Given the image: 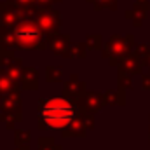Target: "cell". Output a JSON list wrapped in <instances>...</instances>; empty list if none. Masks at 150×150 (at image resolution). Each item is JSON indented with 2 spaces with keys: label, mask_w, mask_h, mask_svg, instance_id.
I'll use <instances>...</instances> for the list:
<instances>
[{
  "label": "cell",
  "mask_w": 150,
  "mask_h": 150,
  "mask_svg": "<svg viewBox=\"0 0 150 150\" xmlns=\"http://www.w3.org/2000/svg\"><path fill=\"white\" fill-rule=\"evenodd\" d=\"M14 37H16V40H18L21 45L30 47V45H35L38 40H40V32H38L33 25L25 23V25H19V26L16 28Z\"/></svg>",
  "instance_id": "cell-2"
},
{
  "label": "cell",
  "mask_w": 150,
  "mask_h": 150,
  "mask_svg": "<svg viewBox=\"0 0 150 150\" xmlns=\"http://www.w3.org/2000/svg\"><path fill=\"white\" fill-rule=\"evenodd\" d=\"M75 110L72 103L63 98H52L44 103L42 107V119L51 127H65L74 120Z\"/></svg>",
  "instance_id": "cell-1"
}]
</instances>
